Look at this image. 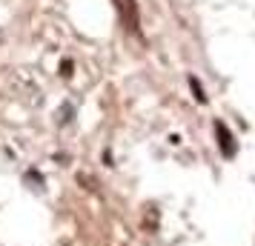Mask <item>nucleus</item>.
Wrapping results in <instances>:
<instances>
[{
    "instance_id": "2",
    "label": "nucleus",
    "mask_w": 255,
    "mask_h": 246,
    "mask_svg": "<svg viewBox=\"0 0 255 246\" xmlns=\"http://www.w3.org/2000/svg\"><path fill=\"white\" fill-rule=\"evenodd\" d=\"M215 132H218V143H221V152H224V158H232L235 155V138H232V132L224 126V123H215Z\"/></svg>"
},
{
    "instance_id": "3",
    "label": "nucleus",
    "mask_w": 255,
    "mask_h": 246,
    "mask_svg": "<svg viewBox=\"0 0 255 246\" xmlns=\"http://www.w3.org/2000/svg\"><path fill=\"white\" fill-rule=\"evenodd\" d=\"M189 83H192V89H195V97H198V100H201V103H204V100H207V94L201 92V83H198L195 78H189Z\"/></svg>"
},
{
    "instance_id": "4",
    "label": "nucleus",
    "mask_w": 255,
    "mask_h": 246,
    "mask_svg": "<svg viewBox=\"0 0 255 246\" xmlns=\"http://www.w3.org/2000/svg\"><path fill=\"white\" fill-rule=\"evenodd\" d=\"M60 75H63V78H69V75H72V63H69V60H63V63H60Z\"/></svg>"
},
{
    "instance_id": "1",
    "label": "nucleus",
    "mask_w": 255,
    "mask_h": 246,
    "mask_svg": "<svg viewBox=\"0 0 255 246\" xmlns=\"http://www.w3.org/2000/svg\"><path fill=\"white\" fill-rule=\"evenodd\" d=\"M118 12H121V20L127 26L129 32H138V6L135 0H115Z\"/></svg>"
}]
</instances>
